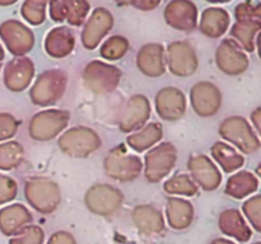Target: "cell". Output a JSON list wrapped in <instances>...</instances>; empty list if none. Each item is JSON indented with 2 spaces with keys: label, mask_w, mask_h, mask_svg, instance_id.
<instances>
[{
  "label": "cell",
  "mask_w": 261,
  "mask_h": 244,
  "mask_svg": "<svg viewBox=\"0 0 261 244\" xmlns=\"http://www.w3.org/2000/svg\"><path fill=\"white\" fill-rule=\"evenodd\" d=\"M24 158V150L18 141L0 144V170H12L19 167Z\"/></svg>",
  "instance_id": "obj_32"
},
{
  "label": "cell",
  "mask_w": 261,
  "mask_h": 244,
  "mask_svg": "<svg viewBox=\"0 0 261 244\" xmlns=\"http://www.w3.org/2000/svg\"><path fill=\"white\" fill-rule=\"evenodd\" d=\"M129 41L122 36H112L103 42L99 48V53L106 60H119L124 57L129 50Z\"/></svg>",
  "instance_id": "obj_34"
},
{
  "label": "cell",
  "mask_w": 261,
  "mask_h": 244,
  "mask_svg": "<svg viewBox=\"0 0 261 244\" xmlns=\"http://www.w3.org/2000/svg\"><path fill=\"white\" fill-rule=\"evenodd\" d=\"M163 190L170 195H182L191 197L198 193V185L191 179L190 175L177 174L166 180Z\"/></svg>",
  "instance_id": "obj_33"
},
{
  "label": "cell",
  "mask_w": 261,
  "mask_h": 244,
  "mask_svg": "<svg viewBox=\"0 0 261 244\" xmlns=\"http://www.w3.org/2000/svg\"><path fill=\"white\" fill-rule=\"evenodd\" d=\"M190 101L194 111L201 117L214 116L222 106V93L211 81H200L191 88Z\"/></svg>",
  "instance_id": "obj_11"
},
{
  "label": "cell",
  "mask_w": 261,
  "mask_h": 244,
  "mask_svg": "<svg viewBox=\"0 0 261 244\" xmlns=\"http://www.w3.org/2000/svg\"><path fill=\"white\" fill-rule=\"evenodd\" d=\"M47 244H76V243H75V239L71 236V234L66 233V231H58V233L51 235V238L48 239Z\"/></svg>",
  "instance_id": "obj_41"
},
{
  "label": "cell",
  "mask_w": 261,
  "mask_h": 244,
  "mask_svg": "<svg viewBox=\"0 0 261 244\" xmlns=\"http://www.w3.org/2000/svg\"><path fill=\"white\" fill-rule=\"evenodd\" d=\"M103 168L106 174L112 179L130 182L139 177L143 163L138 155L129 154L124 145H120L106 155Z\"/></svg>",
  "instance_id": "obj_4"
},
{
  "label": "cell",
  "mask_w": 261,
  "mask_h": 244,
  "mask_svg": "<svg viewBox=\"0 0 261 244\" xmlns=\"http://www.w3.org/2000/svg\"><path fill=\"white\" fill-rule=\"evenodd\" d=\"M217 66L228 75H239L249 68V57L231 38L222 41L216 51Z\"/></svg>",
  "instance_id": "obj_13"
},
{
  "label": "cell",
  "mask_w": 261,
  "mask_h": 244,
  "mask_svg": "<svg viewBox=\"0 0 261 244\" xmlns=\"http://www.w3.org/2000/svg\"><path fill=\"white\" fill-rule=\"evenodd\" d=\"M24 197L35 210L41 214H51L61 200L60 188L54 180L45 177L31 178L24 185Z\"/></svg>",
  "instance_id": "obj_2"
},
{
  "label": "cell",
  "mask_w": 261,
  "mask_h": 244,
  "mask_svg": "<svg viewBox=\"0 0 261 244\" xmlns=\"http://www.w3.org/2000/svg\"><path fill=\"white\" fill-rule=\"evenodd\" d=\"M234 17H236L237 22H242V20H261V4L254 2L241 3L234 9Z\"/></svg>",
  "instance_id": "obj_38"
},
{
  "label": "cell",
  "mask_w": 261,
  "mask_h": 244,
  "mask_svg": "<svg viewBox=\"0 0 261 244\" xmlns=\"http://www.w3.org/2000/svg\"><path fill=\"white\" fill-rule=\"evenodd\" d=\"M165 19L170 27L177 30L191 32L198 25L196 5L186 0H175L166 5Z\"/></svg>",
  "instance_id": "obj_15"
},
{
  "label": "cell",
  "mask_w": 261,
  "mask_h": 244,
  "mask_svg": "<svg viewBox=\"0 0 261 244\" xmlns=\"http://www.w3.org/2000/svg\"><path fill=\"white\" fill-rule=\"evenodd\" d=\"M50 17L54 22H68L69 24L79 27L84 23L89 12L88 2L83 0H58L48 3Z\"/></svg>",
  "instance_id": "obj_20"
},
{
  "label": "cell",
  "mask_w": 261,
  "mask_h": 244,
  "mask_svg": "<svg viewBox=\"0 0 261 244\" xmlns=\"http://www.w3.org/2000/svg\"><path fill=\"white\" fill-rule=\"evenodd\" d=\"M212 155L226 173H233L245 164V158L226 142L217 141L212 146Z\"/></svg>",
  "instance_id": "obj_31"
},
{
  "label": "cell",
  "mask_w": 261,
  "mask_h": 244,
  "mask_svg": "<svg viewBox=\"0 0 261 244\" xmlns=\"http://www.w3.org/2000/svg\"><path fill=\"white\" fill-rule=\"evenodd\" d=\"M12 4H15V2H0V5H12Z\"/></svg>",
  "instance_id": "obj_46"
},
{
  "label": "cell",
  "mask_w": 261,
  "mask_h": 244,
  "mask_svg": "<svg viewBox=\"0 0 261 244\" xmlns=\"http://www.w3.org/2000/svg\"><path fill=\"white\" fill-rule=\"evenodd\" d=\"M114 17L105 8L99 7L92 12L82 32V43L87 50H94L102 38L111 30Z\"/></svg>",
  "instance_id": "obj_14"
},
{
  "label": "cell",
  "mask_w": 261,
  "mask_h": 244,
  "mask_svg": "<svg viewBox=\"0 0 261 244\" xmlns=\"http://www.w3.org/2000/svg\"><path fill=\"white\" fill-rule=\"evenodd\" d=\"M259 188V179L247 170L231 175L226 186V193L233 198H244L256 192Z\"/></svg>",
  "instance_id": "obj_29"
},
{
  "label": "cell",
  "mask_w": 261,
  "mask_h": 244,
  "mask_svg": "<svg viewBox=\"0 0 261 244\" xmlns=\"http://www.w3.org/2000/svg\"><path fill=\"white\" fill-rule=\"evenodd\" d=\"M261 28V20H242L236 22L231 28V36L234 42L247 52H254L257 35Z\"/></svg>",
  "instance_id": "obj_28"
},
{
  "label": "cell",
  "mask_w": 261,
  "mask_h": 244,
  "mask_svg": "<svg viewBox=\"0 0 261 244\" xmlns=\"http://www.w3.org/2000/svg\"><path fill=\"white\" fill-rule=\"evenodd\" d=\"M137 66L144 75L157 78L165 74V48L160 43H148L137 55Z\"/></svg>",
  "instance_id": "obj_21"
},
{
  "label": "cell",
  "mask_w": 261,
  "mask_h": 244,
  "mask_svg": "<svg viewBox=\"0 0 261 244\" xmlns=\"http://www.w3.org/2000/svg\"><path fill=\"white\" fill-rule=\"evenodd\" d=\"M155 109L158 116L166 121H177L185 114L186 98L180 89L167 86L155 96Z\"/></svg>",
  "instance_id": "obj_16"
},
{
  "label": "cell",
  "mask_w": 261,
  "mask_h": 244,
  "mask_svg": "<svg viewBox=\"0 0 261 244\" xmlns=\"http://www.w3.org/2000/svg\"><path fill=\"white\" fill-rule=\"evenodd\" d=\"M0 70H2V64H0Z\"/></svg>",
  "instance_id": "obj_48"
},
{
  "label": "cell",
  "mask_w": 261,
  "mask_h": 244,
  "mask_svg": "<svg viewBox=\"0 0 261 244\" xmlns=\"http://www.w3.org/2000/svg\"><path fill=\"white\" fill-rule=\"evenodd\" d=\"M251 121H252V124H254L255 129H256V134H259L260 132V121H261V108L260 107L252 112Z\"/></svg>",
  "instance_id": "obj_43"
},
{
  "label": "cell",
  "mask_w": 261,
  "mask_h": 244,
  "mask_svg": "<svg viewBox=\"0 0 261 244\" xmlns=\"http://www.w3.org/2000/svg\"><path fill=\"white\" fill-rule=\"evenodd\" d=\"M167 220L171 228L182 230L189 228L194 219V207L189 201L171 197L167 201Z\"/></svg>",
  "instance_id": "obj_27"
},
{
  "label": "cell",
  "mask_w": 261,
  "mask_h": 244,
  "mask_svg": "<svg viewBox=\"0 0 261 244\" xmlns=\"http://www.w3.org/2000/svg\"><path fill=\"white\" fill-rule=\"evenodd\" d=\"M68 85V75L64 70L53 69L40 74L31 88V101L41 107L55 104L63 97Z\"/></svg>",
  "instance_id": "obj_1"
},
{
  "label": "cell",
  "mask_w": 261,
  "mask_h": 244,
  "mask_svg": "<svg viewBox=\"0 0 261 244\" xmlns=\"http://www.w3.org/2000/svg\"><path fill=\"white\" fill-rule=\"evenodd\" d=\"M219 229L223 234L239 241H249L252 236L251 228L245 223L241 212L236 208H228L221 214Z\"/></svg>",
  "instance_id": "obj_24"
},
{
  "label": "cell",
  "mask_w": 261,
  "mask_h": 244,
  "mask_svg": "<svg viewBox=\"0 0 261 244\" xmlns=\"http://www.w3.org/2000/svg\"><path fill=\"white\" fill-rule=\"evenodd\" d=\"M120 79L121 70L103 61H91L87 64L83 71L84 85L94 94L111 93L117 88Z\"/></svg>",
  "instance_id": "obj_6"
},
{
  "label": "cell",
  "mask_w": 261,
  "mask_h": 244,
  "mask_svg": "<svg viewBox=\"0 0 261 244\" xmlns=\"http://www.w3.org/2000/svg\"><path fill=\"white\" fill-rule=\"evenodd\" d=\"M132 218L135 226L144 234H160L165 229L162 214L153 206H137L133 211Z\"/></svg>",
  "instance_id": "obj_25"
},
{
  "label": "cell",
  "mask_w": 261,
  "mask_h": 244,
  "mask_svg": "<svg viewBox=\"0 0 261 244\" xmlns=\"http://www.w3.org/2000/svg\"><path fill=\"white\" fill-rule=\"evenodd\" d=\"M3 58H4V50H3L2 45H0V61H3Z\"/></svg>",
  "instance_id": "obj_45"
},
{
  "label": "cell",
  "mask_w": 261,
  "mask_h": 244,
  "mask_svg": "<svg viewBox=\"0 0 261 244\" xmlns=\"http://www.w3.org/2000/svg\"><path fill=\"white\" fill-rule=\"evenodd\" d=\"M260 206H261V197L260 195L254 196V197L249 198L246 202L242 206V210H244L245 215L249 219V221L251 223L252 228L260 233L261 230V215H260Z\"/></svg>",
  "instance_id": "obj_37"
},
{
  "label": "cell",
  "mask_w": 261,
  "mask_h": 244,
  "mask_svg": "<svg viewBox=\"0 0 261 244\" xmlns=\"http://www.w3.org/2000/svg\"><path fill=\"white\" fill-rule=\"evenodd\" d=\"M144 174L150 183H157L170 174L177 160V150L171 142H162L145 154Z\"/></svg>",
  "instance_id": "obj_8"
},
{
  "label": "cell",
  "mask_w": 261,
  "mask_h": 244,
  "mask_svg": "<svg viewBox=\"0 0 261 244\" xmlns=\"http://www.w3.org/2000/svg\"><path fill=\"white\" fill-rule=\"evenodd\" d=\"M229 27V14L222 8H208L200 18V30L211 38H219Z\"/></svg>",
  "instance_id": "obj_26"
},
{
  "label": "cell",
  "mask_w": 261,
  "mask_h": 244,
  "mask_svg": "<svg viewBox=\"0 0 261 244\" xmlns=\"http://www.w3.org/2000/svg\"><path fill=\"white\" fill-rule=\"evenodd\" d=\"M84 201L89 211L96 215L111 216L120 210L124 196L120 190L110 185H94L87 191Z\"/></svg>",
  "instance_id": "obj_9"
},
{
  "label": "cell",
  "mask_w": 261,
  "mask_h": 244,
  "mask_svg": "<svg viewBox=\"0 0 261 244\" xmlns=\"http://www.w3.org/2000/svg\"><path fill=\"white\" fill-rule=\"evenodd\" d=\"M70 113L63 109L41 111L32 117L28 126L30 136L36 141H47L58 136L69 124Z\"/></svg>",
  "instance_id": "obj_7"
},
{
  "label": "cell",
  "mask_w": 261,
  "mask_h": 244,
  "mask_svg": "<svg viewBox=\"0 0 261 244\" xmlns=\"http://www.w3.org/2000/svg\"><path fill=\"white\" fill-rule=\"evenodd\" d=\"M46 8L47 2L38 0H28L22 4V17L32 25H40L46 19Z\"/></svg>",
  "instance_id": "obj_35"
},
{
  "label": "cell",
  "mask_w": 261,
  "mask_h": 244,
  "mask_svg": "<svg viewBox=\"0 0 261 244\" xmlns=\"http://www.w3.org/2000/svg\"><path fill=\"white\" fill-rule=\"evenodd\" d=\"M0 38L7 46L8 51L17 57H22L30 52L35 45L32 30L19 20L9 19L0 24Z\"/></svg>",
  "instance_id": "obj_10"
},
{
  "label": "cell",
  "mask_w": 261,
  "mask_h": 244,
  "mask_svg": "<svg viewBox=\"0 0 261 244\" xmlns=\"http://www.w3.org/2000/svg\"><path fill=\"white\" fill-rule=\"evenodd\" d=\"M211 244H234L231 240H227V239H216L214 241H212Z\"/></svg>",
  "instance_id": "obj_44"
},
{
  "label": "cell",
  "mask_w": 261,
  "mask_h": 244,
  "mask_svg": "<svg viewBox=\"0 0 261 244\" xmlns=\"http://www.w3.org/2000/svg\"><path fill=\"white\" fill-rule=\"evenodd\" d=\"M254 244H261V243H260V241H256V243H254Z\"/></svg>",
  "instance_id": "obj_47"
},
{
  "label": "cell",
  "mask_w": 261,
  "mask_h": 244,
  "mask_svg": "<svg viewBox=\"0 0 261 244\" xmlns=\"http://www.w3.org/2000/svg\"><path fill=\"white\" fill-rule=\"evenodd\" d=\"M43 231L37 225H27L22 231L10 239L9 244H42Z\"/></svg>",
  "instance_id": "obj_36"
},
{
  "label": "cell",
  "mask_w": 261,
  "mask_h": 244,
  "mask_svg": "<svg viewBox=\"0 0 261 244\" xmlns=\"http://www.w3.org/2000/svg\"><path fill=\"white\" fill-rule=\"evenodd\" d=\"M18 127L19 121H17L12 114L0 112V141H5L14 136Z\"/></svg>",
  "instance_id": "obj_40"
},
{
  "label": "cell",
  "mask_w": 261,
  "mask_h": 244,
  "mask_svg": "<svg viewBox=\"0 0 261 244\" xmlns=\"http://www.w3.org/2000/svg\"><path fill=\"white\" fill-rule=\"evenodd\" d=\"M18 186L13 178L0 173V205L13 201L17 196Z\"/></svg>",
  "instance_id": "obj_39"
},
{
  "label": "cell",
  "mask_w": 261,
  "mask_h": 244,
  "mask_svg": "<svg viewBox=\"0 0 261 244\" xmlns=\"http://www.w3.org/2000/svg\"><path fill=\"white\" fill-rule=\"evenodd\" d=\"M31 223L32 215L20 203H13L0 210V231L4 235H17Z\"/></svg>",
  "instance_id": "obj_22"
},
{
  "label": "cell",
  "mask_w": 261,
  "mask_h": 244,
  "mask_svg": "<svg viewBox=\"0 0 261 244\" xmlns=\"http://www.w3.org/2000/svg\"><path fill=\"white\" fill-rule=\"evenodd\" d=\"M163 136V127L161 124H149L142 129L140 131L135 132L127 136L126 144L133 150L142 152L149 149L154 144H157Z\"/></svg>",
  "instance_id": "obj_30"
},
{
  "label": "cell",
  "mask_w": 261,
  "mask_h": 244,
  "mask_svg": "<svg viewBox=\"0 0 261 244\" xmlns=\"http://www.w3.org/2000/svg\"><path fill=\"white\" fill-rule=\"evenodd\" d=\"M101 139L94 130L78 126L69 129L58 140L64 154L74 158H86L101 147Z\"/></svg>",
  "instance_id": "obj_3"
},
{
  "label": "cell",
  "mask_w": 261,
  "mask_h": 244,
  "mask_svg": "<svg viewBox=\"0 0 261 244\" xmlns=\"http://www.w3.org/2000/svg\"><path fill=\"white\" fill-rule=\"evenodd\" d=\"M167 66L173 75L189 76L198 69V56L188 42L176 41L167 48Z\"/></svg>",
  "instance_id": "obj_12"
},
{
  "label": "cell",
  "mask_w": 261,
  "mask_h": 244,
  "mask_svg": "<svg viewBox=\"0 0 261 244\" xmlns=\"http://www.w3.org/2000/svg\"><path fill=\"white\" fill-rule=\"evenodd\" d=\"M150 117V104L145 96H133L122 111L119 127L122 132H133L144 126Z\"/></svg>",
  "instance_id": "obj_19"
},
{
  "label": "cell",
  "mask_w": 261,
  "mask_h": 244,
  "mask_svg": "<svg viewBox=\"0 0 261 244\" xmlns=\"http://www.w3.org/2000/svg\"><path fill=\"white\" fill-rule=\"evenodd\" d=\"M74 45H75V37L73 30L68 27L53 28L46 36L45 50L53 57H65L73 51Z\"/></svg>",
  "instance_id": "obj_23"
},
{
  "label": "cell",
  "mask_w": 261,
  "mask_h": 244,
  "mask_svg": "<svg viewBox=\"0 0 261 244\" xmlns=\"http://www.w3.org/2000/svg\"><path fill=\"white\" fill-rule=\"evenodd\" d=\"M160 4H161L160 0H155V2H152V0H139V2L130 3V5L135 7L137 9L144 10V12H147V10L155 9V8H157Z\"/></svg>",
  "instance_id": "obj_42"
},
{
  "label": "cell",
  "mask_w": 261,
  "mask_h": 244,
  "mask_svg": "<svg viewBox=\"0 0 261 244\" xmlns=\"http://www.w3.org/2000/svg\"><path fill=\"white\" fill-rule=\"evenodd\" d=\"M219 134L242 152L252 154L260 149L259 136L244 117L233 116L224 119L219 127Z\"/></svg>",
  "instance_id": "obj_5"
},
{
  "label": "cell",
  "mask_w": 261,
  "mask_h": 244,
  "mask_svg": "<svg viewBox=\"0 0 261 244\" xmlns=\"http://www.w3.org/2000/svg\"><path fill=\"white\" fill-rule=\"evenodd\" d=\"M188 168L191 179L205 191H214L222 182V175L217 165L206 155H194L189 159Z\"/></svg>",
  "instance_id": "obj_17"
},
{
  "label": "cell",
  "mask_w": 261,
  "mask_h": 244,
  "mask_svg": "<svg viewBox=\"0 0 261 244\" xmlns=\"http://www.w3.org/2000/svg\"><path fill=\"white\" fill-rule=\"evenodd\" d=\"M35 76V65L28 57H15L4 69V84L10 92L24 90Z\"/></svg>",
  "instance_id": "obj_18"
}]
</instances>
